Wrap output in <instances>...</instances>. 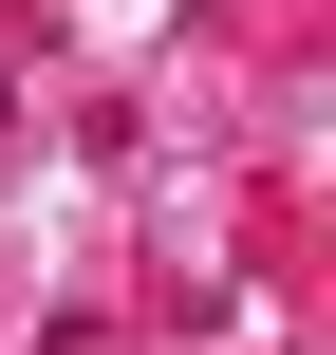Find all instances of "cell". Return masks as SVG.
Wrapping results in <instances>:
<instances>
[{
    "instance_id": "cell-1",
    "label": "cell",
    "mask_w": 336,
    "mask_h": 355,
    "mask_svg": "<svg viewBox=\"0 0 336 355\" xmlns=\"http://www.w3.org/2000/svg\"><path fill=\"white\" fill-rule=\"evenodd\" d=\"M0 112H19V94H0Z\"/></svg>"
}]
</instances>
